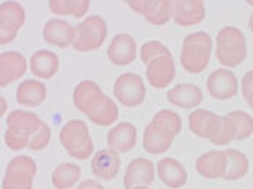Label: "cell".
Here are the masks:
<instances>
[{
    "instance_id": "6da1fadb",
    "label": "cell",
    "mask_w": 253,
    "mask_h": 189,
    "mask_svg": "<svg viewBox=\"0 0 253 189\" xmlns=\"http://www.w3.org/2000/svg\"><path fill=\"white\" fill-rule=\"evenodd\" d=\"M212 50V39L211 37L198 31L185 37L182 42V53H180V64L186 73L200 75L208 67Z\"/></svg>"
},
{
    "instance_id": "7a4b0ae2",
    "label": "cell",
    "mask_w": 253,
    "mask_h": 189,
    "mask_svg": "<svg viewBox=\"0 0 253 189\" xmlns=\"http://www.w3.org/2000/svg\"><path fill=\"white\" fill-rule=\"evenodd\" d=\"M215 55L221 66L231 69L240 66L248 55V42L245 34L236 27L220 29L215 41Z\"/></svg>"
},
{
    "instance_id": "3957f363",
    "label": "cell",
    "mask_w": 253,
    "mask_h": 189,
    "mask_svg": "<svg viewBox=\"0 0 253 189\" xmlns=\"http://www.w3.org/2000/svg\"><path fill=\"white\" fill-rule=\"evenodd\" d=\"M60 143L63 149L77 160H86L93 154V140L89 127L82 119H72L60 131Z\"/></svg>"
},
{
    "instance_id": "277c9868",
    "label": "cell",
    "mask_w": 253,
    "mask_h": 189,
    "mask_svg": "<svg viewBox=\"0 0 253 189\" xmlns=\"http://www.w3.org/2000/svg\"><path fill=\"white\" fill-rule=\"evenodd\" d=\"M106 37L108 27L105 19L99 15H90L76 27V39L73 42V48L79 53L95 51L101 48Z\"/></svg>"
},
{
    "instance_id": "5b68a950",
    "label": "cell",
    "mask_w": 253,
    "mask_h": 189,
    "mask_svg": "<svg viewBox=\"0 0 253 189\" xmlns=\"http://www.w3.org/2000/svg\"><path fill=\"white\" fill-rule=\"evenodd\" d=\"M37 162L29 156H16L7 163L1 189H32Z\"/></svg>"
},
{
    "instance_id": "8992f818",
    "label": "cell",
    "mask_w": 253,
    "mask_h": 189,
    "mask_svg": "<svg viewBox=\"0 0 253 189\" xmlns=\"http://www.w3.org/2000/svg\"><path fill=\"white\" fill-rule=\"evenodd\" d=\"M115 99L126 108H135L146 101V86L135 73L121 75L114 84Z\"/></svg>"
},
{
    "instance_id": "52a82bcc",
    "label": "cell",
    "mask_w": 253,
    "mask_h": 189,
    "mask_svg": "<svg viewBox=\"0 0 253 189\" xmlns=\"http://www.w3.org/2000/svg\"><path fill=\"white\" fill-rule=\"evenodd\" d=\"M26 13L18 1H3L0 4V44L6 45L15 41L18 32L24 27Z\"/></svg>"
},
{
    "instance_id": "ba28073f",
    "label": "cell",
    "mask_w": 253,
    "mask_h": 189,
    "mask_svg": "<svg viewBox=\"0 0 253 189\" xmlns=\"http://www.w3.org/2000/svg\"><path fill=\"white\" fill-rule=\"evenodd\" d=\"M207 90L210 96L217 101H228L239 93L240 84L233 72L228 69H217L207 79Z\"/></svg>"
},
{
    "instance_id": "9c48e42d",
    "label": "cell",
    "mask_w": 253,
    "mask_h": 189,
    "mask_svg": "<svg viewBox=\"0 0 253 189\" xmlns=\"http://www.w3.org/2000/svg\"><path fill=\"white\" fill-rule=\"evenodd\" d=\"M188 125L192 134L211 143L221 131V116L212 111L197 108L189 113Z\"/></svg>"
},
{
    "instance_id": "30bf717a",
    "label": "cell",
    "mask_w": 253,
    "mask_h": 189,
    "mask_svg": "<svg viewBox=\"0 0 253 189\" xmlns=\"http://www.w3.org/2000/svg\"><path fill=\"white\" fill-rule=\"evenodd\" d=\"M103 98H105V93L102 92L101 86L93 80L80 81L73 92L75 107L80 112H83L86 116H89L101 107Z\"/></svg>"
},
{
    "instance_id": "8fae6325",
    "label": "cell",
    "mask_w": 253,
    "mask_h": 189,
    "mask_svg": "<svg viewBox=\"0 0 253 189\" xmlns=\"http://www.w3.org/2000/svg\"><path fill=\"white\" fill-rule=\"evenodd\" d=\"M176 76V66L172 55L157 57L146 66V77L154 89L168 87Z\"/></svg>"
},
{
    "instance_id": "7c38bea8",
    "label": "cell",
    "mask_w": 253,
    "mask_h": 189,
    "mask_svg": "<svg viewBox=\"0 0 253 189\" xmlns=\"http://www.w3.org/2000/svg\"><path fill=\"white\" fill-rule=\"evenodd\" d=\"M228 157L226 150H210L198 156L195 169L205 179H224L227 172Z\"/></svg>"
},
{
    "instance_id": "4fadbf2b",
    "label": "cell",
    "mask_w": 253,
    "mask_h": 189,
    "mask_svg": "<svg viewBox=\"0 0 253 189\" xmlns=\"http://www.w3.org/2000/svg\"><path fill=\"white\" fill-rule=\"evenodd\" d=\"M42 37L50 45L64 50L70 45L73 47V42L76 39V27H73L67 21L54 18L44 25Z\"/></svg>"
},
{
    "instance_id": "5bb4252c",
    "label": "cell",
    "mask_w": 253,
    "mask_h": 189,
    "mask_svg": "<svg viewBox=\"0 0 253 189\" xmlns=\"http://www.w3.org/2000/svg\"><path fill=\"white\" fill-rule=\"evenodd\" d=\"M137 57V42L128 34H118L108 47V58L120 67L131 64Z\"/></svg>"
},
{
    "instance_id": "9a60e30c",
    "label": "cell",
    "mask_w": 253,
    "mask_h": 189,
    "mask_svg": "<svg viewBox=\"0 0 253 189\" xmlns=\"http://www.w3.org/2000/svg\"><path fill=\"white\" fill-rule=\"evenodd\" d=\"M92 173L95 178L101 181H112L118 176L121 169V159L120 154L111 149H103L93 154L92 162Z\"/></svg>"
},
{
    "instance_id": "2e32d148",
    "label": "cell",
    "mask_w": 253,
    "mask_h": 189,
    "mask_svg": "<svg viewBox=\"0 0 253 189\" xmlns=\"http://www.w3.org/2000/svg\"><path fill=\"white\" fill-rule=\"evenodd\" d=\"M28 70L25 55L18 51H4L0 55V86L4 87L19 80Z\"/></svg>"
},
{
    "instance_id": "e0dca14e",
    "label": "cell",
    "mask_w": 253,
    "mask_h": 189,
    "mask_svg": "<svg viewBox=\"0 0 253 189\" xmlns=\"http://www.w3.org/2000/svg\"><path fill=\"white\" fill-rule=\"evenodd\" d=\"M156 169L149 159L137 157L126 166L124 175V187L132 189L134 187H150L154 181Z\"/></svg>"
},
{
    "instance_id": "ac0fdd59",
    "label": "cell",
    "mask_w": 253,
    "mask_h": 189,
    "mask_svg": "<svg viewBox=\"0 0 253 189\" xmlns=\"http://www.w3.org/2000/svg\"><path fill=\"white\" fill-rule=\"evenodd\" d=\"M173 141H175V135L153 121H150V124L144 128L143 147L149 154L157 156L166 153L172 147Z\"/></svg>"
},
{
    "instance_id": "d6986e66",
    "label": "cell",
    "mask_w": 253,
    "mask_h": 189,
    "mask_svg": "<svg viewBox=\"0 0 253 189\" xmlns=\"http://www.w3.org/2000/svg\"><path fill=\"white\" fill-rule=\"evenodd\" d=\"M106 143L118 154L128 153L137 144V128L131 122H120L108 131Z\"/></svg>"
},
{
    "instance_id": "ffe728a7",
    "label": "cell",
    "mask_w": 253,
    "mask_h": 189,
    "mask_svg": "<svg viewBox=\"0 0 253 189\" xmlns=\"http://www.w3.org/2000/svg\"><path fill=\"white\" fill-rule=\"evenodd\" d=\"M207 9L203 0H176L173 21L179 27L189 28L201 24L205 19Z\"/></svg>"
},
{
    "instance_id": "44dd1931",
    "label": "cell",
    "mask_w": 253,
    "mask_h": 189,
    "mask_svg": "<svg viewBox=\"0 0 253 189\" xmlns=\"http://www.w3.org/2000/svg\"><path fill=\"white\" fill-rule=\"evenodd\" d=\"M168 102L182 109H195L203 104V90L192 83H180L168 92Z\"/></svg>"
},
{
    "instance_id": "7402d4cb",
    "label": "cell",
    "mask_w": 253,
    "mask_h": 189,
    "mask_svg": "<svg viewBox=\"0 0 253 189\" xmlns=\"http://www.w3.org/2000/svg\"><path fill=\"white\" fill-rule=\"evenodd\" d=\"M157 175L160 181L170 189L183 188L188 182V172L183 167L182 163L172 157H163L160 159L157 166Z\"/></svg>"
},
{
    "instance_id": "603a6c76",
    "label": "cell",
    "mask_w": 253,
    "mask_h": 189,
    "mask_svg": "<svg viewBox=\"0 0 253 189\" xmlns=\"http://www.w3.org/2000/svg\"><path fill=\"white\" fill-rule=\"evenodd\" d=\"M31 72L35 77L48 80L52 79L58 69H60V58L58 55L48 50H38L35 51L29 60Z\"/></svg>"
},
{
    "instance_id": "cb8c5ba5",
    "label": "cell",
    "mask_w": 253,
    "mask_h": 189,
    "mask_svg": "<svg viewBox=\"0 0 253 189\" xmlns=\"http://www.w3.org/2000/svg\"><path fill=\"white\" fill-rule=\"evenodd\" d=\"M47 99V86L40 80L28 79L16 89V102L25 108H37Z\"/></svg>"
},
{
    "instance_id": "d4e9b609",
    "label": "cell",
    "mask_w": 253,
    "mask_h": 189,
    "mask_svg": "<svg viewBox=\"0 0 253 189\" xmlns=\"http://www.w3.org/2000/svg\"><path fill=\"white\" fill-rule=\"evenodd\" d=\"M80 176V166L75 163H60L51 175V184L55 189H70L79 182Z\"/></svg>"
},
{
    "instance_id": "484cf974",
    "label": "cell",
    "mask_w": 253,
    "mask_h": 189,
    "mask_svg": "<svg viewBox=\"0 0 253 189\" xmlns=\"http://www.w3.org/2000/svg\"><path fill=\"white\" fill-rule=\"evenodd\" d=\"M7 128H16V130H22L28 134L34 135L35 131L41 127L42 119L31 111H24V109H16L12 111L7 115Z\"/></svg>"
},
{
    "instance_id": "4316f807",
    "label": "cell",
    "mask_w": 253,
    "mask_h": 189,
    "mask_svg": "<svg viewBox=\"0 0 253 189\" xmlns=\"http://www.w3.org/2000/svg\"><path fill=\"white\" fill-rule=\"evenodd\" d=\"M50 10L54 15H70L73 18H83L90 7L89 0H50L48 1Z\"/></svg>"
},
{
    "instance_id": "83f0119b",
    "label": "cell",
    "mask_w": 253,
    "mask_h": 189,
    "mask_svg": "<svg viewBox=\"0 0 253 189\" xmlns=\"http://www.w3.org/2000/svg\"><path fill=\"white\" fill-rule=\"evenodd\" d=\"M118 116H120V109L117 104L114 102V99L105 95L101 107L93 113H90L87 119H90V122L98 127H111L118 121Z\"/></svg>"
},
{
    "instance_id": "f1b7e54d",
    "label": "cell",
    "mask_w": 253,
    "mask_h": 189,
    "mask_svg": "<svg viewBox=\"0 0 253 189\" xmlns=\"http://www.w3.org/2000/svg\"><path fill=\"white\" fill-rule=\"evenodd\" d=\"M228 157L227 172L224 179L226 181H237L242 179L243 176H246V173L249 172V159L248 156L236 149H228L226 150Z\"/></svg>"
},
{
    "instance_id": "f546056e",
    "label": "cell",
    "mask_w": 253,
    "mask_h": 189,
    "mask_svg": "<svg viewBox=\"0 0 253 189\" xmlns=\"http://www.w3.org/2000/svg\"><path fill=\"white\" fill-rule=\"evenodd\" d=\"M175 16V1L173 0H159L150 16L146 21L156 27L166 25Z\"/></svg>"
},
{
    "instance_id": "4dcf8cb0",
    "label": "cell",
    "mask_w": 253,
    "mask_h": 189,
    "mask_svg": "<svg viewBox=\"0 0 253 189\" xmlns=\"http://www.w3.org/2000/svg\"><path fill=\"white\" fill-rule=\"evenodd\" d=\"M227 115L233 119V122L236 125V130H237L236 141H245L249 137H252L253 118L246 111H231Z\"/></svg>"
},
{
    "instance_id": "1f68e13d",
    "label": "cell",
    "mask_w": 253,
    "mask_h": 189,
    "mask_svg": "<svg viewBox=\"0 0 253 189\" xmlns=\"http://www.w3.org/2000/svg\"><path fill=\"white\" fill-rule=\"evenodd\" d=\"M152 121L159 124L160 127H163L165 130H168L169 133H172L175 137L182 131V119L175 111L160 109L159 112L154 113Z\"/></svg>"
},
{
    "instance_id": "d6a6232c",
    "label": "cell",
    "mask_w": 253,
    "mask_h": 189,
    "mask_svg": "<svg viewBox=\"0 0 253 189\" xmlns=\"http://www.w3.org/2000/svg\"><path fill=\"white\" fill-rule=\"evenodd\" d=\"M32 135L28 134L22 130H16V128H7L4 133V143L7 146L9 150L12 151H21L25 147L29 146Z\"/></svg>"
},
{
    "instance_id": "836d02e7",
    "label": "cell",
    "mask_w": 253,
    "mask_h": 189,
    "mask_svg": "<svg viewBox=\"0 0 253 189\" xmlns=\"http://www.w3.org/2000/svg\"><path fill=\"white\" fill-rule=\"evenodd\" d=\"M165 55H172L170 50L159 42V41H149V42H144L140 48V58L141 61L147 66L150 61H153L154 58L157 57H165Z\"/></svg>"
},
{
    "instance_id": "e575fe53",
    "label": "cell",
    "mask_w": 253,
    "mask_h": 189,
    "mask_svg": "<svg viewBox=\"0 0 253 189\" xmlns=\"http://www.w3.org/2000/svg\"><path fill=\"white\" fill-rule=\"evenodd\" d=\"M236 135H237V130H236V125L233 122V119L224 115L221 116V131L220 134L217 135V138H214L211 141V144L214 146H226L231 141H236Z\"/></svg>"
},
{
    "instance_id": "d590c367",
    "label": "cell",
    "mask_w": 253,
    "mask_h": 189,
    "mask_svg": "<svg viewBox=\"0 0 253 189\" xmlns=\"http://www.w3.org/2000/svg\"><path fill=\"white\" fill-rule=\"evenodd\" d=\"M51 141V130L47 122L42 121L41 127L35 131V134L31 137L28 149L32 151H41L48 147Z\"/></svg>"
},
{
    "instance_id": "8d00e7d4",
    "label": "cell",
    "mask_w": 253,
    "mask_h": 189,
    "mask_svg": "<svg viewBox=\"0 0 253 189\" xmlns=\"http://www.w3.org/2000/svg\"><path fill=\"white\" fill-rule=\"evenodd\" d=\"M157 1L159 0H128L126 3L134 12H137L138 15L147 18V16L152 15L154 7L157 6Z\"/></svg>"
},
{
    "instance_id": "74e56055",
    "label": "cell",
    "mask_w": 253,
    "mask_h": 189,
    "mask_svg": "<svg viewBox=\"0 0 253 189\" xmlns=\"http://www.w3.org/2000/svg\"><path fill=\"white\" fill-rule=\"evenodd\" d=\"M242 95H243V98H246V96H249L251 93H253V70L251 72H248L245 76H243V79H242Z\"/></svg>"
},
{
    "instance_id": "f35d334b",
    "label": "cell",
    "mask_w": 253,
    "mask_h": 189,
    "mask_svg": "<svg viewBox=\"0 0 253 189\" xmlns=\"http://www.w3.org/2000/svg\"><path fill=\"white\" fill-rule=\"evenodd\" d=\"M76 189H105L102 187L98 181H93V179H87V181H83L79 184V187Z\"/></svg>"
},
{
    "instance_id": "ab89813d",
    "label": "cell",
    "mask_w": 253,
    "mask_h": 189,
    "mask_svg": "<svg viewBox=\"0 0 253 189\" xmlns=\"http://www.w3.org/2000/svg\"><path fill=\"white\" fill-rule=\"evenodd\" d=\"M1 111H0V113H1V116L6 113V109H7V104H6V99H4V96H1Z\"/></svg>"
},
{
    "instance_id": "60d3db41",
    "label": "cell",
    "mask_w": 253,
    "mask_h": 189,
    "mask_svg": "<svg viewBox=\"0 0 253 189\" xmlns=\"http://www.w3.org/2000/svg\"><path fill=\"white\" fill-rule=\"evenodd\" d=\"M245 99H246V102H248V105H249V107H251V108L253 109V93H251L249 96H246Z\"/></svg>"
},
{
    "instance_id": "b9f144b4",
    "label": "cell",
    "mask_w": 253,
    "mask_h": 189,
    "mask_svg": "<svg viewBox=\"0 0 253 189\" xmlns=\"http://www.w3.org/2000/svg\"><path fill=\"white\" fill-rule=\"evenodd\" d=\"M249 28H251V31H252L253 34V13L251 15V18H249Z\"/></svg>"
},
{
    "instance_id": "7bdbcfd3",
    "label": "cell",
    "mask_w": 253,
    "mask_h": 189,
    "mask_svg": "<svg viewBox=\"0 0 253 189\" xmlns=\"http://www.w3.org/2000/svg\"><path fill=\"white\" fill-rule=\"evenodd\" d=\"M132 189H150L149 187H134Z\"/></svg>"
},
{
    "instance_id": "ee69618b",
    "label": "cell",
    "mask_w": 253,
    "mask_h": 189,
    "mask_svg": "<svg viewBox=\"0 0 253 189\" xmlns=\"http://www.w3.org/2000/svg\"><path fill=\"white\" fill-rule=\"evenodd\" d=\"M246 3H248V4H249V6H253V0H248V1H246Z\"/></svg>"
}]
</instances>
